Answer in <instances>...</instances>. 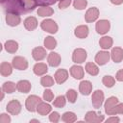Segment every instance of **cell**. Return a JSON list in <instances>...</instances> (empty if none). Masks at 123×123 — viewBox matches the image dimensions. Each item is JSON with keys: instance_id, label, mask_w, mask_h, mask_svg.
Segmentation results:
<instances>
[{"instance_id": "45", "label": "cell", "mask_w": 123, "mask_h": 123, "mask_svg": "<svg viewBox=\"0 0 123 123\" xmlns=\"http://www.w3.org/2000/svg\"><path fill=\"white\" fill-rule=\"evenodd\" d=\"M115 79L118 81V82H123V69H120L116 72V75H115Z\"/></svg>"}, {"instance_id": "9", "label": "cell", "mask_w": 123, "mask_h": 123, "mask_svg": "<svg viewBox=\"0 0 123 123\" xmlns=\"http://www.w3.org/2000/svg\"><path fill=\"white\" fill-rule=\"evenodd\" d=\"M99 14H100V12H99V9L96 8V7H91L89 8L86 12L85 13V20L87 22V23H90V22H94L98 19L99 17Z\"/></svg>"}, {"instance_id": "21", "label": "cell", "mask_w": 123, "mask_h": 123, "mask_svg": "<svg viewBox=\"0 0 123 123\" xmlns=\"http://www.w3.org/2000/svg\"><path fill=\"white\" fill-rule=\"evenodd\" d=\"M33 71L37 76H43L48 71V66L44 62H37L34 65Z\"/></svg>"}, {"instance_id": "8", "label": "cell", "mask_w": 123, "mask_h": 123, "mask_svg": "<svg viewBox=\"0 0 123 123\" xmlns=\"http://www.w3.org/2000/svg\"><path fill=\"white\" fill-rule=\"evenodd\" d=\"M12 66L17 70H26L28 68V61L21 56H16L12 59Z\"/></svg>"}, {"instance_id": "3", "label": "cell", "mask_w": 123, "mask_h": 123, "mask_svg": "<svg viewBox=\"0 0 123 123\" xmlns=\"http://www.w3.org/2000/svg\"><path fill=\"white\" fill-rule=\"evenodd\" d=\"M40 102H41V99L37 95H30L26 99L25 107L28 111L34 112V111H37V107Z\"/></svg>"}, {"instance_id": "16", "label": "cell", "mask_w": 123, "mask_h": 123, "mask_svg": "<svg viewBox=\"0 0 123 123\" xmlns=\"http://www.w3.org/2000/svg\"><path fill=\"white\" fill-rule=\"evenodd\" d=\"M110 54H111V60L114 62L119 63V62H122V60H123V49L121 47H113Z\"/></svg>"}, {"instance_id": "34", "label": "cell", "mask_w": 123, "mask_h": 123, "mask_svg": "<svg viewBox=\"0 0 123 123\" xmlns=\"http://www.w3.org/2000/svg\"><path fill=\"white\" fill-rule=\"evenodd\" d=\"M102 83L103 85L108 87V88H111L114 85H115V79L112 77V76H110V75H105L102 79Z\"/></svg>"}, {"instance_id": "25", "label": "cell", "mask_w": 123, "mask_h": 123, "mask_svg": "<svg viewBox=\"0 0 123 123\" xmlns=\"http://www.w3.org/2000/svg\"><path fill=\"white\" fill-rule=\"evenodd\" d=\"M112 44H113L112 38H111V37H108V36L102 37L100 38V40H99V45H100V47H101L102 49H104V50H108V49L111 48Z\"/></svg>"}, {"instance_id": "39", "label": "cell", "mask_w": 123, "mask_h": 123, "mask_svg": "<svg viewBox=\"0 0 123 123\" xmlns=\"http://www.w3.org/2000/svg\"><path fill=\"white\" fill-rule=\"evenodd\" d=\"M87 6V0H74L73 7L76 10H84Z\"/></svg>"}, {"instance_id": "37", "label": "cell", "mask_w": 123, "mask_h": 123, "mask_svg": "<svg viewBox=\"0 0 123 123\" xmlns=\"http://www.w3.org/2000/svg\"><path fill=\"white\" fill-rule=\"evenodd\" d=\"M22 2L24 4V6H25L26 12L34 11L35 8H37V6L36 0H22Z\"/></svg>"}, {"instance_id": "7", "label": "cell", "mask_w": 123, "mask_h": 123, "mask_svg": "<svg viewBox=\"0 0 123 123\" xmlns=\"http://www.w3.org/2000/svg\"><path fill=\"white\" fill-rule=\"evenodd\" d=\"M85 121L89 123H100L104 121V115L101 113H97L94 111H89L85 115Z\"/></svg>"}, {"instance_id": "24", "label": "cell", "mask_w": 123, "mask_h": 123, "mask_svg": "<svg viewBox=\"0 0 123 123\" xmlns=\"http://www.w3.org/2000/svg\"><path fill=\"white\" fill-rule=\"evenodd\" d=\"M51 111H52L51 106L46 102H42L41 101L37 107V112L38 114H40V115H47L48 113L51 112Z\"/></svg>"}, {"instance_id": "33", "label": "cell", "mask_w": 123, "mask_h": 123, "mask_svg": "<svg viewBox=\"0 0 123 123\" xmlns=\"http://www.w3.org/2000/svg\"><path fill=\"white\" fill-rule=\"evenodd\" d=\"M40 84L44 87H50L54 85V79L50 75H43L40 79Z\"/></svg>"}, {"instance_id": "13", "label": "cell", "mask_w": 123, "mask_h": 123, "mask_svg": "<svg viewBox=\"0 0 123 123\" xmlns=\"http://www.w3.org/2000/svg\"><path fill=\"white\" fill-rule=\"evenodd\" d=\"M54 78H55V81H56L57 84L62 85V84H63L68 79V71L66 69H63V68L58 69L55 72Z\"/></svg>"}, {"instance_id": "47", "label": "cell", "mask_w": 123, "mask_h": 123, "mask_svg": "<svg viewBox=\"0 0 123 123\" xmlns=\"http://www.w3.org/2000/svg\"><path fill=\"white\" fill-rule=\"evenodd\" d=\"M110 1L113 5H121L123 3V0H110Z\"/></svg>"}, {"instance_id": "19", "label": "cell", "mask_w": 123, "mask_h": 123, "mask_svg": "<svg viewBox=\"0 0 123 123\" xmlns=\"http://www.w3.org/2000/svg\"><path fill=\"white\" fill-rule=\"evenodd\" d=\"M71 76L74 78V79H77V80H80L84 77V74H85V71H84V68L81 66V65H72L70 67V70H69Z\"/></svg>"}, {"instance_id": "12", "label": "cell", "mask_w": 123, "mask_h": 123, "mask_svg": "<svg viewBox=\"0 0 123 123\" xmlns=\"http://www.w3.org/2000/svg\"><path fill=\"white\" fill-rule=\"evenodd\" d=\"M111 58V54L108 51H99L95 56V62L98 65H105Z\"/></svg>"}, {"instance_id": "48", "label": "cell", "mask_w": 123, "mask_h": 123, "mask_svg": "<svg viewBox=\"0 0 123 123\" xmlns=\"http://www.w3.org/2000/svg\"><path fill=\"white\" fill-rule=\"evenodd\" d=\"M4 93H5V91L2 89V91H1V98H0V100H1V101L4 99Z\"/></svg>"}, {"instance_id": "32", "label": "cell", "mask_w": 123, "mask_h": 123, "mask_svg": "<svg viewBox=\"0 0 123 123\" xmlns=\"http://www.w3.org/2000/svg\"><path fill=\"white\" fill-rule=\"evenodd\" d=\"M2 89L6 92V93H12L15 91L16 88V85L13 83V82H11V81H8V82H5L2 86Z\"/></svg>"}, {"instance_id": "28", "label": "cell", "mask_w": 123, "mask_h": 123, "mask_svg": "<svg viewBox=\"0 0 123 123\" xmlns=\"http://www.w3.org/2000/svg\"><path fill=\"white\" fill-rule=\"evenodd\" d=\"M37 14L41 17H46V16H51L54 13V10L52 8H50L49 6H40L37 11Z\"/></svg>"}, {"instance_id": "26", "label": "cell", "mask_w": 123, "mask_h": 123, "mask_svg": "<svg viewBox=\"0 0 123 123\" xmlns=\"http://www.w3.org/2000/svg\"><path fill=\"white\" fill-rule=\"evenodd\" d=\"M4 48L5 50L8 52V53H11V54H13L15 53L17 50H18V43L17 41L15 40H7L5 43H4Z\"/></svg>"}, {"instance_id": "5", "label": "cell", "mask_w": 123, "mask_h": 123, "mask_svg": "<svg viewBox=\"0 0 123 123\" xmlns=\"http://www.w3.org/2000/svg\"><path fill=\"white\" fill-rule=\"evenodd\" d=\"M6 109H7V111L10 114H12V115H17V114L20 113L22 107H21V104H20V102L18 100L12 99V100H11L7 104V108Z\"/></svg>"}, {"instance_id": "15", "label": "cell", "mask_w": 123, "mask_h": 123, "mask_svg": "<svg viewBox=\"0 0 123 123\" xmlns=\"http://www.w3.org/2000/svg\"><path fill=\"white\" fill-rule=\"evenodd\" d=\"M47 62H48V64L52 67H56V66H59L61 62H62V58L60 56L59 53H56V52H51L48 54L47 56Z\"/></svg>"}, {"instance_id": "11", "label": "cell", "mask_w": 123, "mask_h": 123, "mask_svg": "<svg viewBox=\"0 0 123 123\" xmlns=\"http://www.w3.org/2000/svg\"><path fill=\"white\" fill-rule=\"evenodd\" d=\"M5 19H6V23L11 27H15L19 25L21 22V18L19 14L13 13V12H7Z\"/></svg>"}, {"instance_id": "2", "label": "cell", "mask_w": 123, "mask_h": 123, "mask_svg": "<svg viewBox=\"0 0 123 123\" xmlns=\"http://www.w3.org/2000/svg\"><path fill=\"white\" fill-rule=\"evenodd\" d=\"M40 28L49 33V34H56L58 32V24L53 20V19H44L40 23Z\"/></svg>"}, {"instance_id": "49", "label": "cell", "mask_w": 123, "mask_h": 123, "mask_svg": "<svg viewBox=\"0 0 123 123\" xmlns=\"http://www.w3.org/2000/svg\"><path fill=\"white\" fill-rule=\"evenodd\" d=\"M31 122H37V123H38L39 121H38L37 119H32V120H30V123H31Z\"/></svg>"}, {"instance_id": "43", "label": "cell", "mask_w": 123, "mask_h": 123, "mask_svg": "<svg viewBox=\"0 0 123 123\" xmlns=\"http://www.w3.org/2000/svg\"><path fill=\"white\" fill-rule=\"evenodd\" d=\"M71 4V0H59V9L63 10L69 7Z\"/></svg>"}, {"instance_id": "14", "label": "cell", "mask_w": 123, "mask_h": 123, "mask_svg": "<svg viewBox=\"0 0 123 123\" xmlns=\"http://www.w3.org/2000/svg\"><path fill=\"white\" fill-rule=\"evenodd\" d=\"M46 50L45 48L41 47V46H37V47H35L32 51V56H33V59L35 61H42L43 59L46 58Z\"/></svg>"}, {"instance_id": "29", "label": "cell", "mask_w": 123, "mask_h": 123, "mask_svg": "<svg viewBox=\"0 0 123 123\" xmlns=\"http://www.w3.org/2000/svg\"><path fill=\"white\" fill-rule=\"evenodd\" d=\"M85 69L91 76H96L99 73V68L94 62H87L85 66Z\"/></svg>"}, {"instance_id": "20", "label": "cell", "mask_w": 123, "mask_h": 123, "mask_svg": "<svg viewBox=\"0 0 123 123\" xmlns=\"http://www.w3.org/2000/svg\"><path fill=\"white\" fill-rule=\"evenodd\" d=\"M23 24H24V27L28 31H34L37 27L38 22H37V19L35 16H28L23 21Z\"/></svg>"}, {"instance_id": "27", "label": "cell", "mask_w": 123, "mask_h": 123, "mask_svg": "<svg viewBox=\"0 0 123 123\" xmlns=\"http://www.w3.org/2000/svg\"><path fill=\"white\" fill-rule=\"evenodd\" d=\"M12 64L7 62H3L0 64V73L2 76L4 77H8L12 73Z\"/></svg>"}, {"instance_id": "4", "label": "cell", "mask_w": 123, "mask_h": 123, "mask_svg": "<svg viewBox=\"0 0 123 123\" xmlns=\"http://www.w3.org/2000/svg\"><path fill=\"white\" fill-rule=\"evenodd\" d=\"M87 58V53L83 48H76L72 53V61L75 63H83Z\"/></svg>"}, {"instance_id": "6", "label": "cell", "mask_w": 123, "mask_h": 123, "mask_svg": "<svg viewBox=\"0 0 123 123\" xmlns=\"http://www.w3.org/2000/svg\"><path fill=\"white\" fill-rule=\"evenodd\" d=\"M104 92L101 90V89H97L95 90L93 93H92V96H91V103L93 105V107L95 109H99L103 102H104Z\"/></svg>"}, {"instance_id": "10", "label": "cell", "mask_w": 123, "mask_h": 123, "mask_svg": "<svg viewBox=\"0 0 123 123\" xmlns=\"http://www.w3.org/2000/svg\"><path fill=\"white\" fill-rule=\"evenodd\" d=\"M110 28H111V23L107 19H101V20L97 21L96 25H95V30L100 35L107 34L110 31Z\"/></svg>"}, {"instance_id": "23", "label": "cell", "mask_w": 123, "mask_h": 123, "mask_svg": "<svg viewBox=\"0 0 123 123\" xmlns=\"http://www.w3.org/2000/svg\"><path fill=\"white\" fill-rule=\"evenodd\" d=\"M117 103H119L117 97H115V96H111V97H109V98L105 101V104H104L105 112L109 115V114H110V111H111V109H112Z\"/></svg>"}, {"instance_id": "42", "label": "cell", "mask_w": 123, "mask_h": 123, "mask_svg": "<svg viewBox=\"0 0 123 123\" xmlns=\"http://www.w3.org/2000/svg\"><path fill=\"white\" fill-rule=\"evenodd\" d=\"M58 1L59 0H36L37 4L40 6H50V5L57 3Z\"/></svg>"}, {"instance_id": "46", "label": "cell", "mask_w": 123, "mask_h": 123, "mask_svg": "<svg viewBox=\"0 0 123 123\" xmlns=\"http://www.w3.org/2000/svg\"><path fill=\"white\" fill-rule=\"evenodd\" d=\"M119 121H120V119H119V117H117V116H111L110 118H108V119L106 120L107 123H118Z\"/></svg>"}, {"instance_id": "17", "label": "cell", "mask_w": 123, "mask_h": 123, "mask_svg": "<svg viewBox=\"0 0 123 123\" xmlns=\"http://www.w3.org/2000/svg\"><path fill=\"white\" fill-rule=\"evenodd\" d=\"M79 91L83 95H89L92 91V84L87 80L82 81L79 84Z\"/></svg>"}, {"instance_id": "1", "label": "cell", "mask_w": 123, "mask_h": 123, "mask_svg": "<svg viewBox=\"0 0 123 123\" xmlns=\"http://www.w3.org/2000/svg\"><path fill=\"white\" fill-rule=\"evenodd\" d=\"M1 5L7 12H13L17 14L27 12L22 0H1Z\"/></svg>"}, {"instance_id": "38", "label": "cell", "mask_w": 123, "mask_h": 123, "mask_svg": "<svg viewBox=\"0 0 123 123\" xmlns=\"http://www.w3.org/2000/svg\"><path fill=\"white\" fill-rule=\"evenodd\" d=\"M116 114H123V103H117L111 109L109 115H116Z\"/></svg>"}, {"instance_id": "22", "label": "cell", "mask_w": 123, "mask_h": 123, "mask_svg": "<svg viewBox=\"0 0 123 123\" xmlns=\"http://www.w3.org/2000/svg\"><path fill=\"white\" fill-rule=\"evenodd\" d=\"M16 88L21 93H28L32 88V85L28 80H20L16 84Z\"/></svg>"}, {"instance_id": "31", "label": "cell", "mask_w": 123, "mask_h": 123, "mask_svg": "<svg viewBox=\"0 0 123 123\" xmlns=\"http://www.w3.org/2000/svg\"><path fill=\"white\" fill-rule=\"evenodd\" d=\"M62 120L65 123H72L77 120V115L72 111H66L62 115Z\"/></svg>"}, {"instance_id": "41", "label": "cell", "mask_w": 123, "mask_h": 123, "mask_svg": "<svg viewBox=\"0 0 123 123\" xmlns=\"http://www.w3.org/2000/svg\"><path fill=\"white\" fill-rule=\"evenodd\" d=\"M61 115H60V113L59 112H57V111H52L51 113H50V115H49V120L51 121V122H53V123H57V122H59L60 120H61Z\"/></svg>"}, {"instance_id": "30", "label": "cell", "mask_w": 123, "mask_h": 123, "mask_svg": "<svg viewBox=\"0 0 123 123\" xmlns=\"http://www.w3.org/2000/svg\"><path fill=\"white\" fill-rule=\"evenodd\" d=\"M43 43H44L45 48L48 49V50H53V49H55L57 47V40L53 37H51V36L46 37L44 38Z\"/></svg>"}, {"instance_id": "44", "label": "cell", "mask_w": 123, "mask_h": 123, "mask_svg": "<svg viewBox=\"0 0 123 123\" xmlns=\"http://www.w3.org/2000/svg\"><path fill=\"white\" fill-rule=\"evenodd\" d=\"M11 117L8 113H1L0 114V123H10Z\"/></svg>"}, {"instance_id": "40", "label": "cell", "mask_w": 123, "mask_h": 123, "mask_svg": "<svg viewBox=\"0 0 123 123\" xmlns=\"http://www.w3.org/2000/svg\"><path fill=\"white\" fill-rule=\"evenodd\" d=\"M43 99L46 102H51L54 99V94L51 89H45L43 92Z\"/></svg>"}, {"instance_id": "36", "label": "cell", "mask_w": 123, "mask_h": 123, "mask_svg": "<svg viewBox=\"0 0 123 123\" xmlns=\"http://www.w3.org/2000/svg\"><path fill=\"white\" fill-rule=\"evenodd\" d=\"M65 96H66V99L70 103H75L77 98H78V93H77V91L75 89H68L66 91Z\"/></svg>"}, {"instance_id": "18", "label": "cell", "mask_w": 123, "mask_h": 123, "mask_svg": "<svg viewBox=\"0 0 123 123\" xmlns=\"http://www.w3.org/2000/svg\"><path fill=\"white\" fill-rule=\"evenodd\" d=\"M89 29L86 25H79L74 30V35L78 38H86L88 36Z\"/></svg>"}, {"instance_id": "35", "label": "cell", "mask_w": 123, "mask_h": 123, "mask_svg": "<svg viewBox=\"0 0 123 123\" xmlns=\"http://www.w3.org/2000/svg\"><path fill=\"white\" fill-rule=\"evenodd\" d=\"M66 100H67L66 99V96H64V95H59L54 100L53 105L56 108H63L65 106V104H66Z\"/></svg>"}]
</instances>
